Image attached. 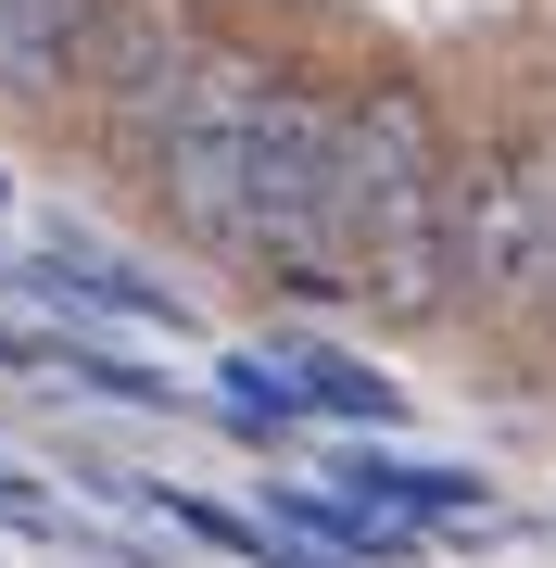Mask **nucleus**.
<instances>
[{"mask_svg":"<svg viewBox=\"0 0 556 568\" xmlns=\"http://www.w3.org/2000/svg\"><path fill=\"white\" fill-rule=\"evenodd\" d=\"M279 366H291V392H304V417H342V429H392V417H405V392H392V379H380L367 354H330V342H291Z\"/></svg>","mask_w":556,"mask_h":568,"instance_id":"8","label":"nucleus"},{"mask_svg":"<svg viewBox=\"0 0 556 568\" xmlns=\"http://www.w3.org/2000/svg\"><path fill=\"white\" fill-rule=\"evenodd\" d=\"M330 493H342V506H367V518H392L405 544H417V530H455V518H481V480H468V467L392 455V443H354V455L330 467Z\"/></svg>","mask_w":556,"mask_h":568,"instance_id":"6","label":"nucleus"},{"mask_svg":"<svg viewBox=\"0 0 556 568\" xmlns=\"http://www.w3.org/2000/svg\"><path fill=\"white\" fill-rule=\"evenodd\" d=\"M0 291H26V304H77V316H102V328H190L178 278L140 265V253H114V241H39V253L0 265Z\"/></svg>","mask_w":556,"mask_h":568,"instance_id":"4","label":"nucleus"},{"mask_svg":"<svg viewBox=\"0 0 556 568\" xmlns=\"http://www.w3.org/2000/svg\"><path fill=\"white\" fill-rule=\"evenodd\" d=\"M455 152L468 126L431 77L380 63L342 89L330 140V265L380 328H455Z\"/></svg>","mask_w":556,"mask_h":568,"instance_id":"1","label":"nucleus"},{"mask_svg":"<svg viewBox=\"0 0 556 568\" xmlns=\"http://www.w3.org/2000/svg\"><path fill=\"white\" fill-rule=\"evenodd\" d=\"M0 530H26V544H51V530H77V518H63V493L39 480V467H13V455H0Z\"/></svg>","mask_w":556,"mask_h":568,"instance_id":"10","label":"nucleus"},{"mask_svg":"<svg viewBox=\"0 0 556 568\" xmlns=\"http://www.w3.org/2000/svg\"><path fill=\"white\" fill-rule=\"evenodd\" d=\"M215 417L241 429V443H279V429H304V392H291L279 354H228L215 366Z\"/></svg>","mask_w":556,"mask_h":568,"instance_id":"9","label":"nucleus"},{"mask_svg":"<svg viewBox=\"0 0 556 568\" xmlns=\"http://www.w3.org/2000/svg\"><path fill=\"white\" fill-rule=\"evenodd\" d=\"M114 0H0V114L26 126H63V102H77L89 77V39H102Z\"/></svg>","mask_w":556,"mask_h":568,"instance_id":"5","label":"nucleus"},{"mask_svg":"<svg viewBox=\"0 0 556 568\" xmlns=\"http://www.w3.org/2000/svg\"><path fill=\"white\" fill-rule=\"evenodd\" d=\"M0 366H26V379H63V392H89V405H140V417H165V405H178L152 366H127V354H102V342H77V328H0Z\"/></svg>","mask_w":556,"mask_h":568,"instance_id":"7","label":"nucleus"},{"mask_svg":"<svg viewBox=\"0 0 556 568\" xmlns=\"http://www.w3.org/2000/svg\"><path fill=\"white\" fill-rule=\"evenodd\" d=\"M291 77H304V51H291V39H266V26H215V51L190 63L165 152L140 164L152 227H165L178 253L228 265V215H241V140H253V114H266Z\"/></svg>","mask_w":556,"mask_h":568,"instance_id":"2","label":"nucleus"},{"mask_svg":"<svg viewBox=\"0 0 556 568\" xmlns=\"http://www.w3.org/2000/svg\"><path fill=\"white\" fill-rule=\"evenodd\" d=\"M0 190H13V178H0Z\"/></svg>","mask_w":556,"mask_h":568,"instance_id":"11","label":"nucleus"},{"mask_svg":"<svg viewBox=\"0 0 556 568\" xmlns=\"http://www.w3.org/2000/svg\"><path fill=\"white\" fill-rule=\"evenodd\" d=\"M203 51H215V0H114L102 39H89L77 102H63V140H77L89 164H114V178H140V164L165 152L178 89H190Z\"/></svg>","mask_w":556,"mask_h":568,"instance_id":"3","label":"nucleus"}]
</instances>
